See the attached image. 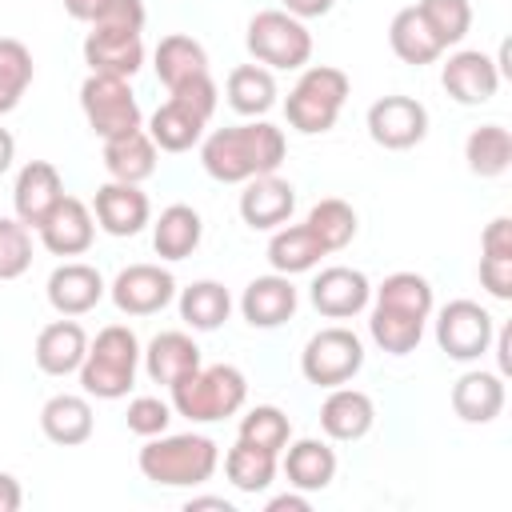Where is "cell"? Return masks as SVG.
<instances>
[{"label":"cell","instance_id":"cell-21","mask_svg":"<svg viewBox=\"0 0 512 512\" xmlns=\"http://www.w3.org/2000/svg\"><path fill=\"white\" fill-rule=\"evenodd\" d=\"M296 304H300V296H296L292 276L272 272V276H256V280L244 288V296H240V316H244L252 328H280V324H288V320L296 316Z\"/></svg>","mask_w":512,"mask_h":512},{"label":"cell","instance_id":"cell-19","mask_svg":"<svg viewBox=\"0 0 512 512\" xmlns=\"http://www.w3.org/2000/svg\"><path fill=\"white\" fill-rule=\"evenodd\" d=\"M44 292H48V304H52L60 316H84V312H92V308L104 300L108 284H104V276H100L92 264L68 260V264H60V268H52Z\"/></svg>","mask_w":512,"mask_h":512},{"label":"cell","instance_id":"cell-28","mask_svg":"<svg viewBox=\"0 0 512 512\" xmlns=\"http://www.w3.org/2000/svg\"><path fill=\"white\" fill-rule=\"evenodd\" d=\"M156 144L144 128H132V132H120V136H108L104 140V168L112 180H124V184H144L152 172H156Z\"/></svg>","mask_w":512,"mask_h":512},{"label":"cell","instance_id":"cell-39","mask_svg":"<svg viewBox=\"0 0 512 512\" xmlns=\"http://www.w3.org/2000/svg\"><path fill=\"white\" fill-rule=\"evenodd\" d=\"M32 72H36L32 52L20 40L0 36V116H8L20 104V96L32 84Z\"/></svg>","mask_w":512,"mask_h":512},{"label":"cell","instance_id":"cell-32","mask_svg":"<svg viewBox=\"0 0 512 512\" xmlns=\"http://www.w3.org/2000/svg\"><path fill=\"white\" fill-rule=\"evenodd\" d=\"M276 472H280V456L268 452V448H256L248 440H236L224 452V476H228V484L236 492H248V496L268 492L272 480H276Z\"/></svg>","mask_w":512,"mask_h":512},{"label":"cell","instance_id":"cell-18","mask_svg":"<svg viewBox=\"0 0 512 512\" xmlns=\"http://www.w3.org/2000/svg\"><path fill=\"white\" fill-rule=\"evenodd\" d=\"M36 232H40V244L52 256H84L92 248V240H96V216H92V208L84 200L64 196Z\"/></svg>","mask_w":512,"mask_h":512},{"label":"cell","instance_id":"cell-17","mask_svg":"<svg viewBox=\"0 0 512 512\" xmlns=\"http://www.w3.org/2000/svg\"><path fill=\"white\" fill-rule=\"evenodd\" d=\"M92 216L108 236H136L144 224H152V204L140 192V184H124V180H108L96 188L92 200Z\"/></svg>","mask_w":512,"mask_h":512},{"label":"cell","instance_id":"cell-34","mask_svg":"<svg viewBox=\"0 0 512 512\" xmlns=\"http://www.w3.org/2000/svg\"><path fill=\"white\" fill-rule=\"evenodd\" d=\"M388 44H392V52H396L404 64H412V68L436 64V60L444 56L440 40H436V36L428 32V24L420 20L416 4H412V8H400V12L392 16V24H388Z\"/></svg>","mask_w":512,"mask_h":512},{"label":"cell","instance_id":"cell-24","mask_svg":"<svg viewBox=\"0 0 512 512\" xmlns=\"http://www.w3.org/2000/svg\"><path fill=\"white\" fill-rule=\"evenodd\" d=\"M140 356H144L148 380L168 384V388L204 364V360H200V344H196L188 332H176V328H172V332H156Z\"/></svg>","mask_w":512,"mask_h":512},{"label":"cell","instance_id":"cell-36","mask_svg":"<svg viewBox=\"0 0 512 512\" xmlns=\"http://www.w3.org/2000/svg\"><path fill=\"white\" fill-rule=\"evenodd\" d=\"M464 160H468V172L480 176V180H496L508 172L512 164V136L504 124H480L468 132L464 140Z\"/></svg>","mask_w":512,"mask_h":512},{"label":"cell","instance_id":"cell-53","mask_svg":"<svg viewBox=\"0 0 512 512\" xmlns=\"http://www.w3.org/2000/svg\"><path fill=\"white\" fill-rule=\"evenodd\" d=\"M108 0H64V12L72 16V20H84V24H92L96 16H100V8H104Z\"/></svg>","mask_w":512,"mask_h":512},{"label":"cell","instance_id":"cell-33","mask_svg":"<svg viewBox=\"0 0 512 512\" xmlns=\"http://www.w3.org/2000/svg\"><path fill=\"white\" fill-rule=\"evenodd\" d=\"M224 96H228V108L232 112L256 120V116H264L276 104V76L264 64H240V68L228 72Z\"/></svg>","mask_w":512,"mask_h":512},{"label":"cell","instance_id":"cell-7","mask_svg":"<svg viewBox=\"0 0 512 512\" xmlns=\"http://www.w3.org/2000/svg\"><path fill=\"white\" fill-rule=\"evenodd\" d=\"M360 368H364V340L344 324L320 328L300 352V372L316 388H340Z\"/></svg>","mask_w":512,"mask_h":512},{"label":"cell","instance_id":"cell-20","mask_svg":"<svg viewBox=\"0 0 512 512\" xmlns=\"http://www.w3.org/2000/svg\"><path fill=\"white\" fill-rule=\"evenodd\" d=\"M84 356H88V332L72 316L44 324L36 336V348H32V360L44 376H72V372H80Z\"/></svg>","mask_w":512,"mask_h":512},{"label":"cell","instance_id":"cell-30","mask_svg":"<svg viewBox=\"0 0 512 512\" xmlns=\"http://www.w3.org/2000/svg\"><path fill=\"white\" fill-rule=\"evenodd\" d=\"M320 256H328V248L316 240V232L308 224H280L268 240V264L280 276L312 272L320 264Z\"/></svg>","mask_w":512,"mask_h":512},{"label":"cell","instance_id":"cell-37","mask_svg":"<svg viewBox=\"0 0 512 512\" xmlns=\"http://www.w3.org/2000/svg\"><path fill=\"white\" fill-rule=\"evenodd\" d=\"M368 332H372V340H376L380 352H388V356H408V352H416V344L424 340V320L376 304V308H372V320H368Z\"/></svg>","mask_w":512,"mask_h":512},{"label":"cell","instance_id":"cell-13","mask_svg":"<svg viewBox=\"0 0 512 512\" xmlns=\"http://www.w3.org/2000/svg\"><path fill=\"white\" fill-rule=\"evenodd\" d=\"M312 296V308L328 320H348L356 312L368 308L372 300V284L360 268H344V264H332V268H320V276L312 280L308 288Z\"/></svg>","mask_w":512,"mask_h":512},{"label":"cell","instance_id":"cell-29","mask_svg":"<svg viewBox=\"0 0 512 512\" xmlns=\"http://www.w3.org/2000/svg\"><path fill=\"white\" fill-rule=\"evenodd\" d=\"M204 220L192 204H168L152 224V248L160 260H188L200 248Z\"/></svg>","mask_w":512,"mask_h":512},{"label":"cell","instance_id":"cell-12","mask_svg":"<svg viewBox=\"0 0 512 512\" xmlns=\"http://www.w3.org/2000/svg\"><path fill=\"white\" fill-rule=\"evenodd\" d=\"M500 80H504V76H500L496 60H492L488 52H480V48H460V52H452L448 64L440 68L444 92H448L456 104H464V108L488 104V100L496 96Z\"/></svg>","mask_w":512,"mask_h":512},{"label":"cell","instance_id":"cell-51","mask_svg":"<svg viewBox=\"0 0 512 512\" xmlns=\"http://www.w3.org/2000/svg\"><path fill=\"white\" fill-rule=\"evenodd\" d=\"M24 504V488L12 472H0V512H16Z\"/></svg>","mask_w":512,"mask_h":512},{"label":"cell","instance_id":"cell-44","mask_svg":"<svg viewBox=\"0 0 512 512\" xmlns=\"http://www.w3.org/2000/svg\"><path fill=\"white\" fill-rule=\"evenodd\" d=\"M124 420H128V432L152 440V436L168 432V424H172V404H164L160 396H136V400L128 404V412H124Z\"/></svg>","mask_w":512,"mask_h":512},{"label":"cell","instance_id":"cell-41","mask_svg":"<svg viewBox=\"0 0 512 512\" xmlns=\"http://www.w3.org/2000/svg\"><path fill=\"white\" fill-rule=\"evenodd\" d=\"M416 12L428 24V32L440 40L444 52L452 44H460L472 28V4L468 0H416Z\"/></svg>","mask_w":512,"mask_h":512},{"label":"cell","instance_id":"cell-55","mask_svg":"<svg viewBox=\"0 0 512 512\" xmlns=\"http://www.w3.org/2000/svg\"><path fill=\"white\" fill-rule=\"evenodd\" d=\"M196 508H216V512H232V504H228L224 496H192V500H188V512H196Z\"/></svg>","mask_w":512,"mask_h":512},{"label":"cell","instance_id":"cell-26","mask_svg":"<svg viewBox=\"0 0 512 512\" xmlns=\"http://www.w3.org/2000/svg\"><path fill=\"white\" fill-rule=\"evenodd\" d=\"M284 476H288V488L324 492L336 480V452L324 440H316V436L288 440V448H284Z\"/></svg>","mask_w":512,"mask_h":512},{"label":"cell","instance_id":"cell-22","mask_svg":"<svg viewBox=\"0 0 512 512\" xmlns=\"http://www.w3.org/2000/svg\"><path fill=\"white\" fill-rule=\"evenodd\" d=\"M376 424V404L368 392L360 388H332L320 404V428L328 440H340V444H352V440H364Z\"/></svg>","mask_w":512,"mask_h":512},{"label":"cell","instance_id":"cell-4","mask_svg":"<svg viewBox=\"0 0 512 512\" xmlns=\"http://www.w3.org/2000/svg\"><path fill=\"white\" fill-rule=\"evenodd\" d=\"M248 400V376L236 364H200L184 380L172 384V412L192 424H216L236 416Z\"/></svg>","mask_w":512,"mask_h":512},{"label":"cell","instance_id":"cell-5","mask_svg":"<svg viewBox=\"0 0 512 512\" xmlns=\"http://www.w3.org/2000/svg\"><path fill=\"white\" fill-rule=\"evenodd\" d=\"M348 92H352V84H348V76H344L340 68H332V64H312V68H304L300 80L292 84V92H288V100H284V116H288V124H292L296 132L320 136V132L336 128Z\"/></svg>","mask_w":512,"mask_h":512},{"label":"cell","instance_id":"cell-11","mask_svg":"<svg viewBox=\"0 0 512 512\" xmlns=\"http://www.w3.org/2000/svg\"><path fill=\"white\" fill-rule=\"evenodd\" d=\"M368 136L388 152L416 148L428 136V108L412 96H400V92L380 96L368 108Z\"/></svg>","mask_w":512,"mask_h":512},{"label":"cell","instance_id":"cell-48","mask_svg":"<svg viewBox=\"0 0 512 512\" xmlns=\"http://www.w3.org/2000/svg\"><path fill=\"white\" fill-rule=\"evenodd\" d=\"M480 252H484V256H512V220H508V216H496V220L484 228Z\"/></svg>","mask_w":512,"mask_h":512},{"label":"cell","instance_id":"cell-42","mask_svg":"<svg viewBox=\"0 0 512 512\" xmlns=\"http://www.w3.org/2000/svg\"><path fill=\"white\" fill-rule=\"evenodd\" d=\"M236 440H248L256 448H268V452H284L288 440H292V420L276 408V404H256L240 416V436Z\"/></svg>","mask_w":512,"mask_h":512},{"label":"cell","instance_id":"cell-50","mask_svg":"<svg viewBox=\"0 0 512 512\" xmlns=\"http://www.w3.org/2000/svg\"><path fill=\"white\" fill-rule=\"evenodd\" d=\"M280 4H284V12L296 16V20H316V16H328L336 0H280Z\"/></svg>","mask_w":512,"mask_h":512},{"label":"cell","instance_id":"cell-8","mask_svg":"<svg viewBox=\"0 0 512 512\" xmlns=\"http://www.w3.org/2000/svg\"><path fill=\"white\" fill-rule=\"evenodd\" d=\"M80 108H84V120L88 128L108 140V136H120V132H132L144 124V112L136 104V92L124 76H100V72H88V80L80 84Z\"/></svg>","mask_w":512,"mask_h":512},{"label":"cell","instance_id":"cell-16","mask_svg":"<svg viewBox=\"0 0 512 512\" xmlns=\"http://www.w3.org/2000/svg\"><path fill=\"white\" fill-rule=\"evenodd\" d=\"M292 208H296V188L276 172L252 176L240 192V220L252 232H276L280 224L292 220Z\"/></svg>","mask_w":512,"mask_h":512},{"label":"cell","instance_id":"cell-35","mask_svg":"<svg viewBox=\"0 0 512 512\" xmlns=\"http://www.w3.org/2000/svg\"><path fill=\"white\" fill-rule=\"evenodd\" d=\"M232 316V296L220 280H192L180 292V320L192 332H216Z\"/></svg>","mask_w":512,"mask_h":512},{"label":"cell","instance_id":"cell-3","mask_svg":"<svg viewBox=\"0 0 512 512\" xmlns=\"http://www.w3.org/2000/svg\"><path fill=\"white\" fill-rule=\"evenodd\" d=\"M140 368V340L128 324H108L88 340V356L80 364V388L96 400H120L132 392Z\"/></svg>","mask_w":512,"mask_h":512},{"label":"cell","instance_id":"cell-40","mask_svg":"<svg viewBox=\"0 0 512 512\" xmlns=\"http://www.w3.org/2000/svg\"><path fill=\"white\" fill-rule=\"evenodd\" d=\"M304 224L316 232V240H320L328 252L348 248V244H352V236H356V212H352V204H348V200H336V196H328V200L312 204V212H308V220H304Z\"/></svg>","mask_w":512,"mask_h":512},{"label":"cell","instance_id":"cell-45","mask_svg":"<svg viewBox=\"0 0 512 512\" xmlns=\"http://www.w3.org/2000/svg\"><path fill=\"white\" fill-rule=\"evenodd\" d=\"M144 20H148L144 0H108L92 24H100V28H132V32H144Z\"/></svg>","mask_w":512,"mask_h":512},{"label":"cell","instance_id":"cell-9","mask_svg":"<svg viewBox=\"0 0 512 512\" xmlns=\"http://www.w3.org/2000/svg\"><path fill=\"white\" fill-rule=\"evenodd\" d=\"M492 332H496V320L476 300H448L436 312V344L448 360H460V364L480 360L492 344Z\"/></svg>","mask_w":512,"mask_h":512},{"label":"cell","instance_id":"cell-6","mask_svg":"<svg viewBox=\"0 0 512 512\" xmlns=\"http://www.w3.org/2000/svg\"><path fill=\"white\" fill-rule=\"evenodd\" d=\"M248 52L256 64L264 68H304L312 60V32L304 28V20L288 16L284 8H264L248 20V36H244Z\"/></svg>","mask_w":512,"mask_h":512},{"label":"cell","instance_id":"cell-2","mask_svg":"<svg viewBox=\"0 0 512 512\" xmlns=\"http://www.w3.org/2000/svg\"><path fill=\"white\" fill-rule=\"evenodd\" d=\"M136 464L144 480L160 488H200L204 480H212L220 464V448L212 436H200V432H176V436L160 432L144 440Z\"/></svg>","mask_w":512,"mask_h":512},{"label":"cell","instance_id":"cell-10","mask_svg":"<svg viewBox=\"0 0 512 512\" xmlns=\"http://www.w3.org/2000/svg\"><path fill=\"white\" fill-rule=\"evenodd\" d=\"M108 296L124 316H156L160 308L172 304L176 276L168 268H160V264H128L108 284Z\"/></svg>","mask_w":512,"mask_h":512},{"label":"cell","instance_id":"cell-23","mask_svg":"<svg viewBox=\"0 0 512 512\" xmlns=\"http://www.w3.org/2000/svg\"><path fill=\"white\" fill-rule=\"evenodd\" d=\"M504 400H508V392H504L500 372L472 368L452 384V412L464 424H492L504 412Z\"/></svg>","mask_w":512,"mask_h":512},{"label":"cell","instance_id":"cell-46","mask_svg":"<svg viewBox=\"0 0 512 512\" xmlns=\"http://www.w3.org/2000/svg\"><path fill=\"white\" fill-rule=\"evenodd\" d=\"M168 96H176V100L192 104V108H196L204 120H212V112H216V100H220V88H216V80H212V72H208V76H196V80H188V84L172 88Z\"/></svg>","mask_w":512,"mask_h":512},{"label":"cell","instance_id":"cell-27","mask_svg":"<svg viewBox=\"0 0 512 512\" xmlns=\"http://www.w3.org/2000/svg\"><path fill=\"white\" fill-rule=\"evenodd\" d=\"M204 128H208V120H204L192 104H184V100H176V96H168V100L148 116V136H152V144H156L160 152H188L192 144L204 140Z\"/></svg>","mask_w":512,"mask_h":512},{"label":"cell","instance_id":"cell-1","mask_svg":"<svg viewBox=\"0 0 512 512\" xmlns=\"http://www.w3.org/2000/svg\"><path fill=\"white\" fill-rule=\"evenodd\" d=\"M288 140L268 120H248L232 128H216L200 144V164L220 184H248L252 176H268L284 164Z\"/></svg>","mask_w":512,"mask_h":512},{"label":"cell","instance_id":"cell-31","mask_svg":"<svg viewBox=\"0 0 512 512\" xmlns=\"http://www.w3.org/2000/svg\"><path fill=\"white\" fill-rule=\"evenodd\" d=\"M152 60H156V76H160V84L168 92L180 88V84H188V80H196V76H208V52H204V44L192 40V36H184V32L164 36L156 44V56Z\"/></svg>","mask_w":512,"mask_h":512},{"label":"cell","instance_id":"cell-54","mask_svg":"<svg viewBox=\"0 0 512 512\" xmlns=\"http://www.w3.org/2000/svg\"><path fill=\"white\" fill-rule=\"evenodd\" d=\"M12 160H16V136L8 128H0V176L12 168Z\"/></svg>","mask_w":512,"mask_h":512},{"label":"cell","instance_id":"cell-52","mask_svg":"<svg viewBox=\"0 0 512 512\" xmlns=\"http://www.w3.org/2000/svg\"><path fill=\"white\" fill-rule=\"evenodd\" d=\"M308 508H312V504H308V492H300V488L280 492V496L268 500V512H308Z\"/></svg>","mask_w":512,"mask_h":512},{"label":"cell","instance_id":"cell-14","mask_svg":"<svg viewBox=\"0 0 512 512\" xmlns=\"http://www.w3.org/2000/svg\"><path fill=\"white\" fill-rule=\"evenodd\" d=\"M84 64L100 76H124L132 80L144 64V36L132 28H100L92 24V32L84 36Z\"/></svg>","mask_w":512,"mask_h":512},{"label":"cell","instance_id":"cell-43","mask_svg":"<svg viewBox=\"0 0 512 512\" xmlns=\"http://www.w3.org/2000/svg\"><path fill=\"white\" fill-rule=\"evenodd\" d=\"M32 264V232L16 216H0V280L24 276Z\"/></svg>","mask_w":512,"mask_h":512},{"label":"cell","instance_id":"cell-47","mask_svg":"<svg viewBox=\"0 0 512 512\" xmlns=\"http://www.w3.org/2000/svg\"><path fill=\"white\" fill-rule=\"evenodd\" d=\"M480 284L492 300H512V256H480Z\"/></svg>","mask_w":512,"mask_h":512},{"label":"cell","instance_id":"cell-49","mask_svg":"<svg viewBox=\"0 0 512 512\" xmlns=\"http://www.w3.org/2000/svg\"><path fill=\"white\" fill-rule=\"evenodd\" d=\"M488 348L496 352V372H500V376H508V372H512V356H508V352H512V324L496 328V332H492V344H488Z\"/></svg>","mask_w":512,"mask_h":512},{"label":"cell","instance_id":"cell-15","mask_svg":"<svg viewBox=\"0 0 512 512\" xmlns=\"http://www.w3.org/2000/svg\"><path fill=\"white\" fill-rule=\"evenodd\" d=\"M64 200V180L56 172V164L48 160H28L20 172H16V184H12V208H16V220L28 224V228H40L48 220V212Z\"/></svg>","mask_w":512,"mask_h":512},{"label":"cell","instance_id":"cell-38","mask_svg":"<svg viewBox=\"0 0 512 512\" xmlns=\"http://www.w3.org/2000/svg\"><path fill=\"white\" fill-rule=\"evenodd\" d=\"M376 304L428 320L432 308H436V296H432V284H428L420 272H392V276H384V284L376 288Z\"/></svg>","mask_w":512,"mask_h":512},{"label":"cell","instance_id":"cell-25","mask_svg":"<svg viewBox=\"0 0 512 512\" xmlns=\"http://www.w3.org/2000/svg\"><path fill=\"white\" fill-rule=\"evenodd\" d=\"M92 428H96V420H92L88 396L56 392V396H48L44 408H40V432H44L52 444H60V448H76V444L92 440Z\"/></svg>","mask_w":512,"mask_h":512}]
</instances>
